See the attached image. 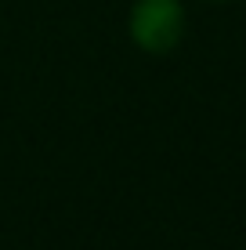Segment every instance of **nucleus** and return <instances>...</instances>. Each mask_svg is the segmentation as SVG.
Segmentation results:
<instances>
[{
	"label": "nucleus",
	"mask_w": 246,
	"mask_h": 250,
	"mask_svg": "<svg viewBox=\"0 0 246 250\" xmlns=\"http://www.w3.org/2000/svg\"><path fill=\"white\" fill-rule=\"evenodd\" d=\"M189 29L185 0H131L127 7V37L149 58H163L177 51Z\"/></svg>",
	"instance_id": "1"
},
{
	"label": "nucleus",
	"mask_w": 246,
	"mask_h": 250,
	"mask_svg": "<svg viewBox=\"0 0 246 250\" xmlns=\"http://www.w3.org/2000/svg\"><path fill=\"white\" fill-rule=\"evenodd\" d=\"M199 4H232V0H199Z\"/></svg>",
	"instance_id": "2"
}]
</instances>
